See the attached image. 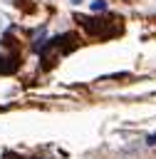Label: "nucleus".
Masks as SVG:
<instances>
[{
  "label": "nucleus",
  "mask_w": 156,
  "mask_h": 159,
  "mask_svg": "<svg viewBox=\"0 0 156 159\" xmlns=\"http://www.w3.org/2000/svg\"><path fill=\"white\" fill-rule=\"evenodd\" d=\"M17 67H20V50H17V45L10 37L0 40V75H12Z\"/></svg>",
  "instance_id": "obj_2"
},
{
  "label": "nucleus",
  "mask_w": 156,
  "mask_h": 159,
  "mask_svg": "<svg viewBox=\"0 0 156 159\" xmlns=\"http://www.w3.org/2000/svg\"><path fill=\"white\" fill-rule=\"evenodd\" d=\"M92 10H94V12H104V10H106V0H94V2H92Z\"/></svg>",
  "instance_id": "obj_3"
},
{
  "label": "nucleus",
  "mask_w": 156,
  "mask_h": 159,
  "mask_svg": "<svg viewBox=\"0 0 156 159\" xmlns=\"http://www.w3.org/2000/svg\"><path fill=\"white\" fill-rule=\"evenodd\" d=\"M146 144H151V147H154V144H156V134H151V137L146 139Z\"/></svg>",
  "instance_id": "obj_4"
},
{
  "label": "nucleus",
  "mask_w": 156,
  "mask_h": 159,
  "mask_svg": "<svg viewBox=\"0 0 156 159\" xmlns=\"http://www.w3.org/2000/svg\"><path fill=\"white\" fill-rule=\"evenodd\" d=\"M42 159H45V157H42Z\"/></svg>",
  "instance_id": "obj_5"
},
{
  "label": "nucleus",
  "mask_w": 156,
  "mask_h": 159,
  "mask_svg": "<svg viewBox=\"0 0 156 159\" xmlns=\"http://www.w3.org/2000/svg\"><path fill=\"white\" fill-rule=\"evenodd\" d=\"M82 25H84V30H87L89 35L102 37V40L114 37V35L121 30L119 17H82Z\"/></svg>",
  "instance_id": "obj_1"
}]
</instances>
